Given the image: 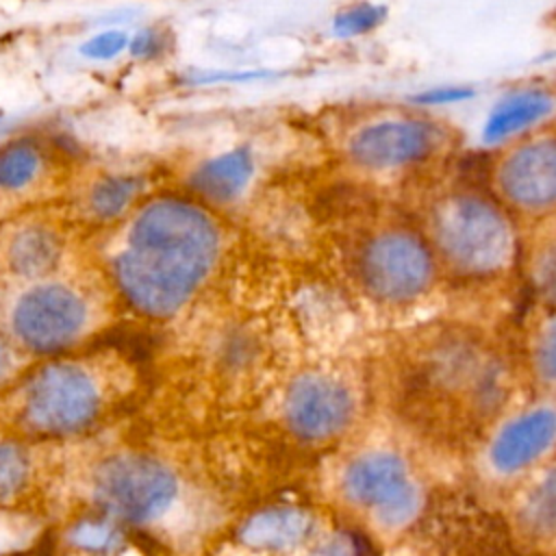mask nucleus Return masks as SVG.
I'll use <instances>...</instances> for the list:
<instances>
[{"instance_id": "f257e3e1", "label": "nucleus", "mask_w": 556, "mask_h": 556, "mask_svg": "<svg viewBox=\"0 0 556 556\" xmlns=\"http://www.w3.org/2000/svg\"><path fill=\"white\" fill-rule=\"evenodd\" d=\"M109 248V274L141 315L167 319L182 311L217 265L222 228L193 198L146 195L122 222Z\"/></svg>"}, {"instance_id": "f03ea898", "label": "nucleus", "mask_w": 556, "mask_h": 556, "mask_svg": "<svg viewBox=\"0 0 556 556\" xmlns=\"http://www.w3.org/2000/svg\"><path fill=\"white\" fill-rule=\"evenodd\" d=\"M109 382L104 374L78 358H56L39 367L17 391V424L46 437L76 434L104 413Z\"/></svg>"}, {"instance_id": "7ed1b4c3", "label": "nucleus", "mask_w": 556, "mask_h": 556, "mask_svg": "<svg viewBox=\"0 0 556 556\" xmlns=\"http://www.w3.org/2000/svg\"><path fill=\"white\" fill-rule=\"evenodd\" d=\"M96 321L91 295L56 276L28 280L4 311L9 339L35 356H54L74 348L93 330Z\"/></svg>"}, {"instance_id": "20e7f679", "label": "nucleus", "mask_w": 556, "mask_h": 556, "mask_svg": "<svg viewBox=\"0 0 556 556\" xmlns=\"http://www.w3.org/2000/svg\"><path fill=\"white\" fill-rule=\"evenodd\" d=\"M89 495L98 513L122 526H154L163 521L180 497L174 469L139 452H117L96 465L89 478Z\"/></svg>"}, {"instance_id": "39448f33", "label": "nucleus", "mask_w": 556, "mask_h": 556, "mask_svg": "<svg viewBox=\"0 0 556 556\" xmlns=\"http://www.w3.org/2000/svg\"><path fill=\"white\" fill-rule=\"evenodd\" d=\"M432 239L443 258L465 274L502 269L515 250L508 217L478 193H452L432 211Z\"/></svg>"}, {"instance_id": "423d86ee", "label": "nucleus", "mask_w": 556, "mask_h": 556, "mask_svg": "<svg viewBox=\"0 0 556 556\" xmlns=\"http://www.w3.org/2000/svg\"><path fill=\"white\" fill-rule=\"evenodd\" d=\"M343 495L384 528H404L421 508V486L408 463L391 450H365L341 471Z\"/></svg>"}, {"instance_id": "0eeeda50", "label": "nucleus", "mask_w": 556, "mask_h": 556, "mask_svg": "<svg viewBox=\"0 0 556 556\" xmlns=\"http://www.w3.org/2000/svg\"><path fill=\"white\" fill-rule=\"evenodd\" d=\"M434 263L426 243L408 230L376 235L361 258L363 282L382 302H408L426 291Z\"/></svg>"}, {"instance_id": "6e6552de", "label": "nucleus", "mask_w": 556, "mask_h": 556, "mask_svg": "<svg viewBox=\"0 0 556 556\" xmlns=\"http://www.w3.org/2000/svg\"><path fill=\"white\" fill-rule=\"evenodd\" d=\"M441 143V128L421 117H382L358 126L345 141L350 161L389 174L426 161Z\"/></svg>"}, {"instance_id": "1a4fd4ad", "label": "nucleus", "mask_w": 556, "mask_h": 556, "mask_svg": "<svg viewBox=\"0 0 556 556\" xmlns=\"http://www.w3.org/2000/svg\"><path fill=\"white\" fill-rule=\"evenodd\" d=\"M500 195L523 213L556 208V135L523 137L497 161L493 172Z\"/></svg>"}, {"instance_id": "9d476101", "label": "nucleus", "mask_w": 556, "mask_h": 556, "mask_svg": "<svg viewBox=\"0 0 556 556\" xmlns=\"http://www.w3.org/2000/svg\"><path fill=\"white\" fill-rule=\"evenodd\" d=\"M282 413L300 439L326 441L341 434L352 421L354 395L339 378L308 371L289 384Z\"/></svg>"}, {"instance_id": "9b49d317", "label": "nucleus", "mask_w": 556, "mask_h": 556, "mask_svg": "<svg viewBox=\"0 0 556 556\" xmlns=\"http://www.w3.org/2000/svg\"><path fill=\"white\" fill-rule=\"evenodd\" d=\"M556 443V408L532 406L500 426L489 443V465L500 476L528 469Z\"/></svg>"}, {"instance_id": "f8f14e48", "label": "nucleus", "mask_w": 556, "mask_h": 556, "mask_svg": "<svg viewBox=\"0 0 556 556\" xmlns=\"http://www.w3.org/2000/svg\"><path fill=\"white\" fill-rule=\"evenodd\" d=\"M256 156L248 146H235L200 161L187 176L191 193L202 204L228 206L252 185Z\"/></svg>"}, {"instance_id": "ddd939ff", "label": "nucleus", "mask_w": 556, "mask_h": 556, "mask_svg": "<svg viewBox=\"0 0 556 556\" xmlns=\"http://www.w3.org/2000/svg\"><path fill=\"white\" fill-rule=\"evenodd\" d=\"M56 161V146L48 137L17 135L0 141V195L33 193L52 174Z\"/></svg>"}, {"instance_id": "4468645a", "label": "nucleus", "mask_w": 556, "mask_h": 556, "mask_svg": "<svg viewBox=\"0 0 556 556\" xmlns=\"http://www.w3.org/2000/svg\"><path fill=\"white\" fill-rule=\"evenodd\" d=\"M556 113V96L541 87H523L506 93L489 113L482 141L504 143L523 137Z\"/></svg>"}, {"instance_id": "2eb2a0df", "label": "nucleus", "mask_w": 556, "mask_h": 556, "mask_svg": "<svg viewBox=\"0 0 556 556\" xmlns=\"http://www.w3.org/2000/svg\"><path fill=\"white\" fill-rule=\"evenodd\" d=\"M148 195V174L115 169L96 174L83 195L80 208L96 224L122 222Z\"/></svg>"}, {"instance_id": "dca6fc26", "label": "nucleus", "mask_w": 556, "mask_h": 556, "mask_svg": "<svg viewBox=\"0 0 556 556\" xmlns=\"http://www.w3.org/2000/svg\"><path fill=\"white\" fill-rule=\"evenodd\" d=\"M313 528V517L300 508H267L245 521L241 528V543L265 554L291 552L308 543Z\"/></svg>"}, {"instance_id": "f3484780", "label": "nucleus", "mask_w": 556, "mask_h": 556, "mask_svg": "<svg viewBox=\"0 0 556 556\" xmlns=\"http://www.w3.org/2000/svg\"><path fill=\"white\" fill-rule=\"evenodd\" d=\"M4 256L9 269L28 282L54 274L63 256V243L48 224L28 222L9 235Z\"/></svg>"}, {"instance_id": "a211bd4d", "label": "nucleus", "mask_w": 556, "mask_h": 556, "mask_svg": "<svg viewBox=\"0 0 556 556\" xmlns=\"http://www.w3.org/2000/svg\"><path fill=\"white\" fill-rule=\"evenodd\" d=\"M519 517L532 534L547 536L556 532V465L528 489Z\"/></svg>"}, {"instance_id": "6ab92c4d", "label": "nucleus", "mask_w": 556, "mask_h": 556, "mask_svg": "<svg viewBox=\"0 0 556 556\" xmlns=\"http://www.w3.org/2000/svg\"><path fill=\"white\" fill-rule=\"evenodd\" d=\"M30 460L26 452L15 445L0 441V502L15 497L28 480Z\"/></svg>"}, {"instance_id": "aec40b11", "label": "nucleus", "mask_w": 556, "mask_h": 556, "mask_svg": "<svg viewBox=\"0 0 556 556\" xmlns=\"http://www.w3.org/2000/svg\"><path fill=\"white\" fill-rule=\"evenodd\" d=\"M387 11L380 4L371 2H358L352 4L334 15L332 28L339 37H356V35H367L374 28H378L384 20Z\"/></svg>"}, {"instance_id": "412c9836", "label": "nucleus", "mask_w": 556, "mask_h": 556, "mask_svg": "<svg viewBox=\"0 0 556 556\" xmlns=\"http://www.w3.org/2000/svg\"><path fill=\"white\" fill-rule=\"evenodd\" d=\"M128 43H130V33H126L122 28H104V30H98L91 37H87L80 43L78 52L89 61L106 63V61H113L119 54L128 52Z\"/></svg>"}, {"instance_id": "4be33fe9", "label": "nucleus", "mask_w": 556, "mask_h": 556, "mask_svg": "<svg viewBox=\"0 0 556 556\" xmlns=\"http://www.w3.org/2000/svg\"><path fill=\"white\" fill-rule=\"evenodd\" d=\"M167 48V33L159 26H143L135 35H130L128 54L137 61H154Z\"/></svg>"}, {"instance_id": "5701e85b", "label": "nucleus", "mask_w": 556, "mask_h": 556, "mask_svg": "<svg viewBox=\"0 0 556 556\" xmlns=\"http://www.w3.org/2000/svg\"><path fill=\"white\" fill-rule=\"evenodd\" d=\"M534 363H536V371L545 380L556 382V315L543 326L536 339Z\"/></svg>"}, {"instance_id": "b1692460", "label": "nucleus", "mask_w": 556, "mask_h": 556, "mask_svg": "<svg viewBox=\"0 0 556 556\" xmlns=\"http://www.w3.org/2000/svg\"><path fill=\"white\" fill-rule=\"evenodd\" d=\"M473 98V91L469 87H432L428 91H421L415 96V102L419 104H458Z\"/></svg>"}, {"instance_id": "393cba45", "label": "nucleus", "mask_w": 556, "mask_h": 556, "mask_svg": "<svg viewBox=\"0 0 556 556\" xmlns=\"http://www.w3.org/2000/svg\"><path fill=\"white\" fill-rule=\"evenodd\" d=\"M306 556H358V554L354 549V543L348 536L334 534V536H328L326 541L313 545Z\"/></svg>"}, {"instance_id": "a878e982", "label": "nucleus", "mask_w": 556, "mask_h": 556, "mask_svg": "<svg viewBox=\"0 0 556 556\" xmlns=\"http://www.w3.org/2000/svg\"><path fill=\"white\" fill-rule=\"evenodd\" d=\"M539 278H541V287L556 295V248L549 250L543 263L539 265Z\"/></svg>"}, {"instance_id": "bb28decb", "label": "nucleus", "mask_w": 556, "mask_h": 556, "mask_svg": "<svg viewBox=\"0 0 556 556\" xmlns=\"http://www.w3.org/2000/svg\"><path fill=\"white\" fill-rule=\"evenodd\" d=\"M9 376H11V354L4 345V341L0 339V387L9 380Z\"/></svg>"}]
</instances>
